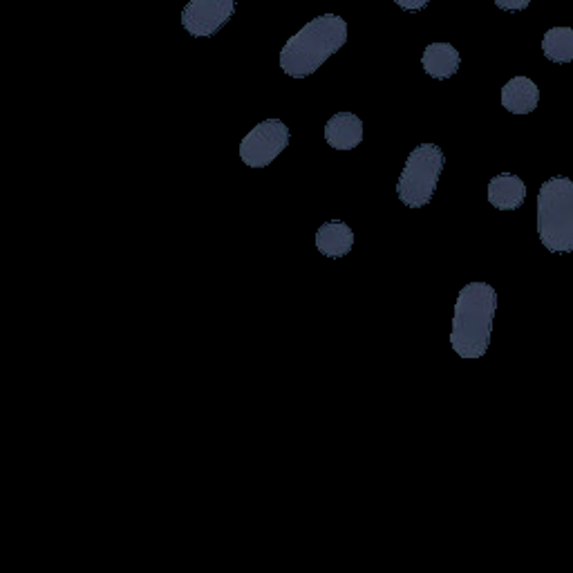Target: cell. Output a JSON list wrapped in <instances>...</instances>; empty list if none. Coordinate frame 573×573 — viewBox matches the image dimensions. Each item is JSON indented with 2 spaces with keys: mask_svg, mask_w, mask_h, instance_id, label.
<instances>
[{
  "mask_svg": "<svg viewBox=\"0 0 573 573\" xmlns=\"http://www.w3.org/2000/svg\"><path fill=\"white\" fill-rule=\"evenodd\" d=\"M542 52L553 63L573 61V30L571 27H553L542 39Z\"/></svg>",
  "mask_w": 573,
  "mask_h": 573,
  "instance_id": "obj_12",
  "label": "cell"
},
{
  "mask_svg": "<svg viewBox=\"0 0 573 573\" xmlns=\"http://www.w3.org/2000/svg\"><path fill=\"white\" fill-rule=\"evenodd\" d=\"M538 233L551 253L573 251V180L556 175L540 186Z\"/></svg>",
  "mask_w": 573,
  "mask_h": 573,
  "instance_id": "obj_3",
  "label": "cell"
},
{
  "mask_svg": "<svg viewBox=\"0 0 573 573\" xmlns=\"http://www.w3.org/2000/svg\"><path fill=\"white\" fill-rule=\"evenodd\" d=\"M495 5L504 9V12H522L531 5V0H495Z\"/></svg>",
  "mask_w": 573,
  "mask_h": 573,
  "instance_id": "obj_13",
  "label": "cell"
},
{
  "mask_svg": "<svg viewBox=\"0 0 573 573\" xmlns=\"http://www.w3.org/2000/svg\"><path fill=\"white\" fill-rule=\"evenodd\" d=\"M233 12L236 0H191L182 12V27L195 39H209L231 21Z\"/></svg>",
  "mask_w": 573,
  "mask_h": 573,
  "instance_id": "obj_6",
  "label": "cell"
},
{
  "mask_svg": "<svg viewBox=\"0 0 573 573\" xmlns=\"http://www.w3.org/2000/svg\"><path fill=\"white\" fill-rule=\"evenodd\" d=\"M497 294L491 285L471 283L459 291L450 330V347L462 359H482L491 345Z\"/></svg>",
  "mask_w": 573,
  "mask_h": 573,
  "instance_id": "obj_1",
  "label": "cell"
},
{
  "mask_svg": "<svg viewBox=\"0 0 573 573\" xmlns=\"http://www.w3.org/2000/svg\"><path fill=\"white\" fill-rule=\"evenodd\" d=\"M526 184L513 173L495 175L488 184V202L500 211H515L524 204Z\"/></svg>",
  "mask_w": 573,
  "mask_h": 573,
  "instance_id": "obj_8",
  "label": "cell"
},
{
  "mask_svg": "<svg viewBox=\"0 0 573 573\" xmlns=\"http://www.w3.org/2000/svg\"><path fill=\"white\" fill-rule=\"evenodd\" d=\"M289 137V128L280 119L262 121L242 139L240 159L251 168H265L287 148Z\"/></svg>",
  "mask_w": 573,
  "mask_h": 573,
  "instance_id": "obj_5",
  "label": "cell"
},
{
  "mask_svg": "<svg viewBox=\"0 0 573 573\" xmlns=\"http://www.w3.org/2000/svg\"><path fill=\"white\" fill-rule=\"evenodd\" d=\"M446 157L444 150L435 144H421L408 155L406 168H403L397 182L399 200L410 209L426 206L437 191L441 171H444Z\"/></svg>",
  "mask_w": 573,
  "mask_h": 573,
  "instance_id": "obj_4",
  "label": "cell"
},
{
  "mask_svg": "<svg viewBox=\"0 0 573 573\" xmlns=\"http://www.w3.org/2000/svg\"><path fill=\"white\" fill-rule=\"evenodd\" d=\"M347 43V23L336 14H323L291 36L280 52V68L291 79L314 74Z\"/></svg>",
  "mask_w": 573,
  "mask_h": 573,
  "instance_id": "obj_2",
  "label": "cell"
},
{
  "mask_svg": "<svg viewBox=\"0 0 573 573\" xmlns=\"http://www.w3.org/2000/svg\"><path fill=\"white\" fill-rule=\"evenodd\" d=\"M540 90L529 77H513L502 88V106L513 115H529L538 108Z\"/></svg>",
  "mask_w": 573,
  "mask_h": 573,
  "instance_id": "obj_10",
  "label": "cell"
},
{
  "mask_svg": "<svg viewBox=\"0 0 573 573\" xmlns=\"http://www.w3.org/2000/svg\"><path fill=\"white\" fill-rule=\"evenodd\" d=\"M403 12H421V9H426L430 0H394Z\"/></svg>",
  "mask_w": 573,
  "mask_h": 573,
  "instance_id": "obj_14",
  "label": "cell"
},
{
  "mask_svg": "<svg viewBox=\"0 0 573 573\" xmlns=\"http://www.w3.org/2000/svg\"><path fill=\"white\" fill-rule=\"evenodd\" d=\"M325 142L336 150H352L363 142V121L352 112H338L325 124Z\"/></svg>",
  "mask_w": 573,
  "mask_h": 573,
  "instance_id": "obj_7",
  "label": "cell"
},
{
  "mask_svg": "<svg viewBox=\"0 0 573 573\" xmlns=\"http://www.w3.org/2000/svg\"><path fill=\"white\" fill-rule=\"evenodd\" d=\"M421 65H424L428 77L444 81L457 74L459 65H462V56L450 43H430L424 50V56H421Z\"/></svg>",
  "mask_w": 573,
  "mask_h": 573,
  "instance_id": "obj_9",
  "label": "cell"
},
{
  "mask_svg": "<svg viewBox=\"0 0 573 573\" xmlns=\"http://www.w3.org/2000/svg\"><path fill=\"white\" fill-rule=\"evenodd\" d=\"M354 247V233L345 222H325L316 231V249L327 258H343Z\"/></svg>",
  "mask_w": 573,
  "mask_h": 573,
  "instance_id": "obj_11",
  "label": "cell"
}]
</instances>
